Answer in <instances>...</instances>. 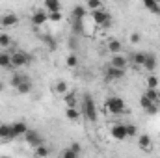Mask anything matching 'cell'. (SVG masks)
Wrapping results in <instances>:
<instances>
[{"instance_id": "8992f818", "label": "cell", "mask_w": 160, "mask_h": 158, "mask_svg": "<svg viewBox=\"0 0 160 158\" xmlns=\"http://www.w3.org/2000/svg\"><path fill=\"white\" fill-rule=\"evenodd\" d=\"M24 140H26V143L32 145V147H38V145H41V143H45L43 138H41V134L38 132V130H34V128H28V130H26Z\"/></svg>"}, {"instance_id": "d6a6232c", "label": "cell", "mask_w": 160, "mask_h": 158, "mask_svg": "<svg viewBox=\"0 0 160 158\" xmlns=\"http://www.w3.org/2000/svg\"><path fill=\"white\" fill-rule=\"evenodd\" d=\"M78 151H75V149H73V147H69V149H65V151H63V153H62V156L63 158H78Z\"/></svg>"}, {"instance_id": "83f0119b", "label": "cell", "mask_w": 160, "mask_h": 158, "mask_svg": "<svg viewBox=\"0 0 160 158\" xmlns=\"http://www.w3.org/2000/svg\"><path fill=\"white\" fill-rule=\"evenodd\" d=\"M0 47H2L4 50H8V48L11 47V37H9V34H6V32L0 34Z\"/></svg>"}, {"instance_id": "1f68e13d", "label": "cell", "mask_w": 160, "mask_h": 158, "mask_svg": "<svg viewBox=\"0 0 160 158\" xmlns=\"http://www.w3.org/2000/svg\"><path fill=\"white\" fill-rule=\"evenodd\" d=\"M43 43L50 48V50H56V39L52 36H43Z\"/></svg>"}, {"instance_id": "d590c367", "label": "cell", "mask_w": 160, "mask_h": 158, "mask_svg": "<svg viewBox=\"0 0 160 158\" xmlns=\"http://www.w3.org/2000/svg\"><path fill=\"white\" fill-rule=\"evenodd\" d=\"M145 112H147L149 116H155V114H158V102H151V104L145 108Z\"/></svg>"}, {"instance_id": "f1b7e54d", "label": "cell", "mask_w": 160, "mask_h": 158, "mask_svg": "<svg viewBox=\"0 0 160 158\" xmlns=\"http://www.w3.org/2000/svg\"><path fill=\"white\" fill-rule=\"evenodd\" d=\"M88 15V9H84L82 6H75L73 7V19H84Z\"/></svg>"}, {"instance_id": "cb8c5ba5", "label": "cell", "mask_w": 160, "mask_h": 158, "mask_svg": "<svg viewBox=\"0 0 160 158\" xmlns=\"http://www.w3.org/2000/svg\"><path fill=\"white\" fill-rule=\"evenodd\" d=\"M63 101H65V104L67 106H77V93H73V91H67L65 95H63Z\"/></svg>"}, {"instance_id": "5bb4252c", "label": "cell", "mask_w": 160, "mask_h": 158, "mask_svg": "<svg viewBox=\"0 0 160 158\" xmlns=\"http://www.w3.org/2000/svg\"><path fill=\"white\" fill-rule=\"evenodd\" d=\"M73 36H84V19H73Z\"/></svg>"}, {"instance_id": "f546056e", "label": "cell", "mask_w": 160, "mask_h": 158, "mask_svg": "<svg viewBox=\"0 0 160 158\" xmlns=\"http://www.w3.org/2000/svg\"><path fill=\"white\" fill-rule=\"evenodd\" d=\"M65 65L71 67V69H75V67L78 65V58H77V54H69L67 60H65Z\"/></svg>"}, {"instance_id": "ac0fdd59", "label": "cell", "mask_w": 160, "mask_h": 158, "mask_svg": "<svg viewBox=\"0 0 160 158\" xmlns=\"http://www.w3.org/2000/svg\"><path fill=\"white\" fill-rule=\"evenodd\" d=\"M45 9L48 13L52 11H62V2L60 0H45Z\"/></svg>"}, {"instance_id": "7402d4cb", "label": "cell", "mask_w": 160, "mask_h": 158, "mask_svg": "<svg viewBox=\"0 0 160 158\" xmlns=\"http://www.w3.org/2000/svg\"><path fill=\"white\" fill-rule=\"evenodd\" d=\"M54 89H56V93H58V95H62V97H63V95L69 91V86H67V82H65V80H58V82L54 84Z\"/></svg>"}, {"instance_id": "4fadbf2b", "label": "cell", "mask_w": 160, "mask_h": 158, "mask_svg": "<svg viewBox=\"0 0 160 158\" xmlns=\"http://www.w3.org/2000/svg\"><path fill=\"white\" fill-rule=\"evenodd\" d=\"M15 89H17L21 95H28V93L32 91V80H30V77H28L26 80H22V82H21V84H19Z\"/></svg>"}, {"instance_id": "f35d334b", "label": "cell", "mask_w": 160, "mask_h": 158, "mask_svg": "<svg viewBox=\"0 0 160 158\" xmlns=\"http://www.w3.org/2000/svg\"><path fill=\"white\" fill-rule=\"evenodd\" d=\"M128 39H130V43H132V45H138V43L142 41V34H138V32H132Z\"/></svg>"}, {"instance_id": "60d3db41", "label": "cell", "mask_w": 160, "mask_h": 158, "mask_svg": "<svg viewBox=\"0 0 160 158\" xmlns=\"http://www.w3.org/2000/svg\"><path fill=\"white\" fill-rule=\"evenodd\" d=\"M4 87H6V84H4V82H2V80H0V93H2V91H4Z\"/></svg>"}, {"instance_id": "d4e9b609", "label": "cell", "mask_w": 160, "mask_h": 158, "mask_svg": "<svg viewBox=\"0 0 160 158\" xmlns=\"http://www.w3.org/2000/svg\"><path fill=\"white\" fill-rule=\"evenodd\" d=\"M145 95L153 101V102H160V91L157 87H147V91H145Z\"/></svg>"}, {"instance_id": "ba28073f", "label": "cell", "mask_w": 160, "mask_h": 158, "mask_svg": "<svg viewBox=\"0 0 160 158\" xmlns=\"http://www.w3.org/2000/svg\"><path fill=\"white\" fill-rule=\"evenodd\" d=\"M123 77H125V69H118V67L108 65V69L104 71V78L108 80V82H112V80H121Z\"/></svg>"}, {"instance_id": "9c48e42d", "label": "cell", "mask_w": 160, "mask_h": 158, "mask_svg": "<svg viewBox=\"0 0 160 158\" xmlns=\"http://www.w3.org/2000/svg\"><path fill=\"white\" fill-rule=\"evenodd\" d=\"M45 22H48V11L47 9H38L32 15V24L34 26H43Z\"/></svg>"}, {"instance_id": "277c9868", "label": "cell", "mask_w": 160, "mask_h": 158, "mask_svg": "<svg viewBox=\"0 0 160 158\" xmlns=\"http://www.w3.org/2000/svg\"><path fill=\"white\" fill-rule=\"evenodd\" d=\"M30 63V54L28 52H24V50H15L13 54H11V65H13V69H22V67H26Z\"/></svg>"}, {"instance_id": "ffe728a7", "label": "cell", "mask_w": 160, "mask_h": 158, "mask_svg": "<svg viewBox=\"0 0 160 158\" xmlns=\"http://www.w3.org/2000/svg\"><path fill=\"white\" fill-rule=\"evenodd\" d=\"M142 2H143V6H145L151 13L160 15V2H157V0H142Z\"/></svg>"}, {"instance_id": "b9f144b4", "label": "cell", "mask_w": 160, "mask_h": 158, "mask_svg": "<svg viewBox=\"0 0 160 158\" xmlns=\"http://www.w3.org/2000/svg\"><path fill=\"white\" fill-rule=\"evenodd\" d=\"M0 126H2V123H0Z\"/></svg>"}, {"instance_id": "e575fe53", "label": "cell", "mask_w": 160, "mask_h": 158, "mask_svg": "<svg viewBox=\"0 0 160 158\" xmlns=\"http://www.w3.org/2000/svg\"><path fill=\"white\" fill-rule=\"evenodd\" d=\"M125 126H127V134H128V138H134V136H138V126H136V125L128 123V125H125Z\"/></svg>"}, {"instance_id": "5b68a950", "label": "cell", "mask_w": 160, "mask_h": 158, "mask_svg": "<svg viewBox=\"0 0 160 158\" xmlns=\"http://www.w3.org/2000/svg\"><path fill=\"white\" fill-rule=\"evenodd\" d=\"M19 22H21V19H19V15H15V13H6V15L0 17V28H2V30L15 28Z\"/></svg>"}, {"instance_id": "484cf974", "label": "cell", "mask_w": 160, "mask_h": 158, "mask_svg": "<svg viewBox=\"0 0 160 158\" xmlns=\"http://www.w3.org/2000/svg\"><path fill=\"white\" fill-rule=\"evenodd\" d=\"M26 78H28V77H26L24 73H21V71H17V73H15V75L11 77V82H9V84H11L13 87H17V86H19V84L22 82V80H26Z\"/></svg>"}, {"instance_id": "7a4b0ae2", "label": "cell", "mask_w": 160, "mask_h": 158, "mask_svg": "<svg viewBox=\"0 0 160 158\" xmlns=\"http://www.w3.org/2000/svg\"><path fill=\"white\" fill-rule=\"evenodd\" d=\"M89 15H91V21H93L95 24L104 26V28L110 26V22H112V15H110L108 11H104L102 7H101V9H91Z\"/></svg>"}, {"instance_id": "ab89813d", "label": "cell", "mask_w": 160, "mask_h": 158, "mask_svg": "<svg viewBox=\"0 0 160 158\" xmlns=\"http://www.w3.org/2000/svg\"><path fill=\"white\" fill-rule=\"evenodd\" d=\"M71 147H73V149H75V151H78V153H80V145H78V143H73V145H71Z\"/></svg>"}, {"instance_id": "52a82bcc", "label": "cell", "mask_w": 160, "mask_h": 158, "mask_svg": "<svg viewBox=\"0 0 160 158\" xmlns=\"http://www.w3.org/2000/svg\"><path fill=\"white\" fill-rule=\"evenodd\" d=\"M110 134H112V138L114 140H118V141H125L127 138H128V134H127V126L125 125H112V128H110Z\"/></svg>"}, {"instance_id": "2e32d148", "label": "cell", "mask_w": 160, "mask_h": 158, "mask_svg": "<svg viewBox=\"0 0 160 158\" xmlns=\"http://www.w3.org/2000/svg\"><path fill=\"white\" fill-rule=\"evenodd\" d=\"M143 67H145L149 73H153V71H155V67H157V56H155V54H151V52H147V58H145Z\"/></svg>"}, {"instance_id": "603a6c76", "label": "cell", "mask_w": 160, "mask_h": 158, "mask_svg": "<svg viewBox=\"0 0 160 158\" xmlns=\"http://www.w3.org/2000/svg\"><path fill=\"white\" fill-rule=\"evenodd\" d=\"M145 58H147V52H134V54H132V62H134L136 65H140V67H143Z\"/></svg>"}, {"instance_id": "30bf717a", "label": "cell", "mask_w": 160, "mask_h": 158, "mask_svg": "<svg viewBox=\"0 0 160 158\" xmlns=\"http://www.w3.org/2000/svg\"><path fill=\"white\" fill-rule=\"evenodd\" d=\"M138 147H140L142 151H145V153H151V149H153V140H151V136H149V134H140V136H138Z\"/></svg>"}, {"instance_id": "8fae6325", "label": "cell", "mask_w": 160, "mask_h": 158, "mask_svg": "<svg viewBox=\"0 0 160 158\" xmlns=\"http://www.w3.org/2000/svg\"><path fill=\"white\" fill-rule=\"evenodd\" d=\"M110 65L112 67H118V69H127V65H128V60H127V56L125 54H114L112 58H110Z\"/></svg>"}, {"instance_id": "6da1fadb", "label": "cell", "mask_w": 160, "mask_h": 158, "mask_svg": "<svg viewBox=\"0 0 160 158\" xmlns=\"http://www.w3.org/2000/svg\"><path fill=\"white\" fill-rule=\"evenodd\" d=\"M82 114H84V117L88 119L89 123H95L97 121V106H95V101L91 99V95H84Z\"/></svg>"}, {"instance_id": "836d02e7", "label": "cell", "mask_w": 160, "mask_h": 158, "mask_svg": "<svg viewBox=\"0 0 160 158\" xmlns=\"http://www.w3.org/2000/svg\"><path fill=\"white\" fill-rule=\"evenodd\" d=\"M62 19H63L62 11H52V13H48V21H50V22H60Z\"/></svg>"}, {"instance_id": "d6986e66", "label": "cell", "mask_w": 160, "mask_h": 158, "mask_svg": "<svg viewBox=\"0 0 160 158\" xmlns=\"http://www.w3.org/2000/svg\"><path fill=\"white\" fill-rule=\"evenodd\" d=\"M0 67L2 69H13V65H11V54H8L6 50L0 52Z\"/></svg>"}, {"instance_id": "4dcf8cb0", "label": "cell", "mask_w": 160, "mask_h": 158, "mask_svg": "<svg viewBox=\"0 0 160 158\" xmlns=\"http://www.w3.org/2000/svg\"><path fill=\"white\" fill-rule=\"evenodd\" d=\"M86 7H88L89 11H91V9H101V7H102V2H101V0H88V2H86Z\"/></svg>"}, {"instance_id": "8d00e7d4", "label": "cell", "mask_w": 160, "mask_h": 158, "mask_svg": "<svg viewBox=\"0 0 160 158\" xmlns=\"http://www.w3.org/2000/svg\"><path fill=\"white\" fill-rule=\"evenodd\" d=\"M151 102H153V101H151V99H149V97H147V95H145V93H143V95H142V97H140V106H142V108H143V110H145V108H147V106H149V104H151Z\"/></svg>"}, {"instance_id": "9a60e30c", "label": "cell", "mask_w": 160, "mask_h": 158, "mask_svg": "<svg viewBox=\"0 0 160 158\" xmlns=\"http://www.w3.org/2000/svg\"><path fill=\"white\" fill-rule=\"evenodd\" d=\"M65 117L69 121H78L80 119V110L77 106H67L65 108Z\"/></svg>"}, {"instance_id": "e0dca14e", "label": "cell", "mask_w": 160, "mask_h": 158, "mask_svg": "<svg viewBox=\"0 0 160 158\" xmlns=\"http://www.w3.org/2000/svg\"><path fill=\"white\" fill-rule=\"evenodd\" d=\"M0 138H2L4 141H9V140L15 138L13 132H11V125H2V126H0Z\"/></svg>"}, {"instance_id": "44dd1931", "label": "cell", "mask_w": 160, "mask_h": 158, "mask_svg": "<svg viewBox=\"0 0 160 158\" xmlns=\"http://www.w3.org/2000/svg\"><path fill=\"white\" fill-rule=\"evenodd\" d=\"M108 50H110V54H119L121 50H123V45H121V41L118 39H112L108 41Z\"/></svg>"}, {"instance_id": "4316f807", "label": "cell", "mask_w": 160, "mask_h": 158, "mask_svg": "<svg viewBox=\"0 0 160 158\" xmlns=\"http://www.w3.org/2000/svg\"><path fill=\"white\" fill-rule=\"evenodd\" d=\"M34 155H36V156H48V155H50V149L45 147V143H41L38 147H34Z\"/></svg>"}, {"instance_id": "74e56055", "label": "cell", "mask_w": 160, "mask_h": 158, "mask_svg": "<svg viewBox=\"0 0 160 158\" xmlns=\"http://www.w3.org/2000/svg\"><path fill=\"white\" fill-rule=\"evenodd\" d=\"M147 87H158V77L149 75V78H147Z\"/></svg>"}, {"instance_id": "7bdbcfd3", "label": "cell", "mask_w": 160, "mask_h": 158, "mask_svg": "<svg viewBox=\"0 0 160 158\" xmlns=\"http://www.w3.org/2000/svg\"><path fill=\"white\" fill-rule=\"evenodd\" d=\"M157 2H160V0H157Z\"/></svg>"}, {"instance_id": "7c38bea8", "label": "cell", "mask_w": 160, "mask_h": 158, "mask_svg": "<svg viewBox=\"0 0 160 158\" xmlns=\"http://www.w3.org/2000/svg\"><path fill=\"white\" fill-rule=\"evenodd\" d=\"M26 130H28V125H26V123H22V121H17V123H13V125H11V132H13V136H15V138L24 136V134H26Z\"/></svg>"}, {"instance_id": "3957f363", "label": "cell", "mask_w": 160, "mask_h": 158, "mask_svg": "<svg viewBox=\"0 0 160 158\" xmlns=\"http://www.w3.org/2000/svg\"><path fill=\"white\" fill-rule=\"evenodd\" d=\"M106 110L110 112V114H114V116H119L125 112V101L121 99V97H108L106 99Z\"/></svg>"}]
</instances>
